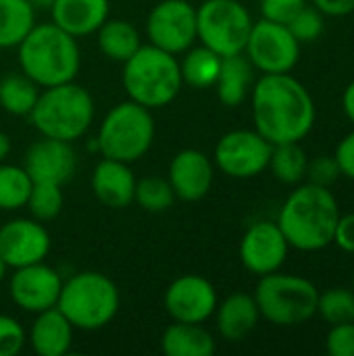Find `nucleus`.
Returning a JSON list of instances; mask_svg holds the SVG:
<instances>
[{"mask_svg":"<svg viewBox=\"0 0 354 356\" xmlns=\"http://www.w3.org/2000/svg\"><path fill=\"white\" fill-rule=\"evenodd\" d=\"M252 23L242 0H204L196 8V35L219 56L242 54Z\"/></svg>","mask_w":354,"mask_h":356,"instance_id":"9","label":"nucleus"},{"mask_svg":"<svg viewBox=\"0 0 354 356\" xmlns=\"http://www.w3.org/2000/svg\"><path fill=\"white\" fill-rule=\"evenodd\" d=\"M146 35L165 52L184 54L198 40L196 6L188 0H161L146 19Z\"/></svg>","mask_w":354,"mask_h":356,"instance_id":"12","label":"nucleus"},{"mask_svg":"<svg viewBox=\"0 0 354 356\" xmlns=\"http://www.w3.org/2000/svg\"><path fill=\"white\" fill-rule=\"evenodd\" d=\"M154 142V117L150 108L125 100L115 104L100 123L96 144L98 152L106 159L121 163L140 161Z\"/></svg>","mask_w":354,"mask_h":356,"instance_id":"8","label":"nucleus"},{"mask_svg":"<svg viewBox=\"0 0 354 356\" xmlns=\"http://www.w3.org/2000/svg\"><path fill=\"white\" fill-rule=\"evenodd\" d=\"M52 240L42 221L10 219L0 227V259L8 269L46 261Z\"/></svg>","mask_w":354,"mask_h":356,"instance_id":"16","label":"nucleus"},{"mask_svg":"<svg viewBox=\"0 0 354 356\" xmlns=\"http://www.w3.org/2000/svg\"><path fill=\"white\" fill-rule=\"evenodd\" d=\"M255 129L273 146L305 140L317 117L311 92L290 73H265L250 90Z\"/></svg>","mask_w":354,"mask_h":356,"instance_id":"1","label":"nucleus"},{"mask_svg":"<svg viewBox=\"0 0 354 356\" xmlns=\"http://www.w3.org/2000/svg\"><path fill=\"white\" fill-rule=\"evenodd\" d=\"M323 27H325V15L319 8L309 6V4H305L288 23V29L300 42V46L319 40V35L323 33Z\"/></svg>","mask_w":354,"mask_h":356,"instance_id":"34","label":"nucleus"},{"mask_svg":"<svg viewBox=\"0 0 354 356\" xmlns=\"http://www.w3.org/2000/svg\"><path fill=\"white\" fill-rule=\"evenodd\" d=\"M215 338L202 323L173 321L161 336V350L165 356H213Z\"/></svg>","mask_w":354,"mask_h":356,"instance_id":"23","label":"nucleus"},{"mask_svg":"<svg viewBox=\"0 0 354 356\" xmlns=\"http://www.w3.org/2000/svg\"><path fill=\"white\" fill-rule=\"evenodd\" d=\"M215 167L211 159L196 148L179 150L169 163V184L175 192V198L184 202L202 200L213 186Z\"/></svg>","mask_w":354,"mask_h":356,"instance_id":"18","label":"nucleus"},{"mask_svg":"<svg viewBox=\"0 0 354 356\" xmlns=\"http://www.w3.org/2000/svg\"><path fill=\"white\" fill-rule=\"evenodd\" d=\"M273 144L257 129H234L215 146L217 169L234 179H252L269 167Z\"/></svg>","mask_w":354,"mask_h":356,"instance_id":"11","label":"nucleus"},{"mask_svg":"<svg viewBox=\"0 0 354 356\" xmlns=\"http://www.w3.org/2000/svg\"><path fill=\"white\" fill-rule=\"evenodd\" d=\"M94 115L96 108L90 92L75 81H67L42 88L29 113V121L44 138L75 142L86 136Z\"/></svg>","mask_w":354,"mask_h":356,"instance_id":"4","label":"nucleus"},{"mask_svg":"<svg viewBox=\"0 0 354 356\" xmlns=\"http://www.w3.org/2000/svg\"><path fill=\"white\" fill-rule=\"evenodd\" d=\"M10 148H13V144H10L8 134H4V131L0 129V163H4V159L10 154Z\"/></svg>","mask_w":354,"mask_h":356,"instance_id":"43","label":"nucleus"},{"mask_svg":"<svg viewBox=\"0 0 354 356\" xmlns=\"http://www.w3.org/2000/svg\"><path fill=\"white\" fill-rule=\"evenodd\" d=\"M313 6L325 17H346L354 13V0H313Z\"/></svg>","mask_w":354,"mask_h":356,"instance_id":"41","label":"nucleus"},{"mask_svg":"<svg viewBox=\"0 0 354 356\" xmlns=\"http://www.w3.org/2000/svg\"><path fill=\"white\" fill-rule=\"evenodd\" d=\"M351 288H353V292H354V273H353V284H351Z\"/></svg>","mask_w":354,"mask_h":356,"instance_id":"45","label":"nucleus"},{"mask_svg":"<svg viewBox=\"0 0 354 356\" xmlns=\"http://www.w3.org/2000/svg\"><path fill=\"white\" fill-rule=\"evenodd\" d=\"M252 296L261 317L277 327H296L317 315V286L303 275L282 273V269L259 277Z\"/></svg>","mask_w":354,"mask_h":356,"instance_id":"7","label":"nucleus"},{"mask_svg":"<svg viewBox=\"0 0 354 356\" xmlns=\"http://www.w3.org/2000/svg\"><path fill=\"white\" fill-rule=\"evenodd\" d=\"M73 325L56 309H46L35 313V319L29 327L27 342L33 353L40 356H63L71 350L73 344Z\"/></svg>","mask_w":354,"mask_h":356,"instance_id":"22","label":"nucleus"},{"mask_svg":"<svg viewBox=\"0 0 354 356\" xmlns=\"http://www.w3.org/2000/svg\"><path fill=\"white\" fill-rule=\"evenodd\" d=\"M65 207V194L63 186L46 184V181H33L29 198L25 202V209L35 221H52L61 215Z\"/></svg>","mask_w":354,"mask_h":356,"instance_id":"32","label":"nucleus"},{"mask_svg":"<svg viewBox=\"0 0 354 356\" xmlns=\"http://www.w3.org/2000/svg\"><path fill=\"white\" fill-rule=\"evenodd\" d=\"M136 175L127 163L106 159L96 163L92 171V192L108 209H127L134 202Z\"/></svg>","mask_w":354,"mask_h":356,"instance_id":"19","label":"nucleus"},{"mask_svg":"<svg viewBox=\"0 0 354 356\" xmlns=\"http://www.w3.org/2000/svg\"><path fill=\"white\" fill-rule=\"evenodd\" d=\"M31 186L33 181L25 167L0 163V211L25 209Z\"/></svg>","mask_w":354,"mask_h":356,"instance_id":"30","label":"nucleus"},{"mask_svg":"<svg viewBox=\"0 0 354 356\" xmlns=\"http://www.w3.org/2000/svg\"><path fill=\"white\" fill-rule=\"evenodd\" d=\"M340 207L330 188L317 184H298L284 200L277 225L290 248L300 252H319L334 242V229L340 219Z\"/></svg>","mask_w":354,"mask_h":356,"instance_id":"2","label":"nucleus"},{"mask_svg":"<svg viewBox=\"0 0 354 356\" xmlns=\"http://www.w3.org/2000/svg\"><path fill=\"white\" fill-rule=\"evenodd\" d=\"M250 65L265 73H290L300 58V42L292 35L288 25L261 19L252 23L246 48Z\"/></svg>","mask_w":354,"mask_h":356,"instance_id":"10","label":"nucleus"},{"mask_svg":"<svg viewBox=\"0 0 354 356\" xmlns=\"http://www.w3.org/2000/svg\"><path fill=\"white\" fill-rule=\"evenodd\" d=\"M96 42L100 52L115 63H125L142 46L140 31L125 19H106L96 29Z\"/></svg>","mask_w":354,"mask_h":356,"instance_id":"25","label":"nucleus"},{"mask_svg":"<svg viewBox=\"0 0 354 356\" xmlns=\"http://www.w3.org/2000/svg\"><path fill=\"white\" fill-rule=\"evenodd\" d=\"M42 88L21 73H6L0 79V106L15 117H29Z\"/></svg>","mask_w":354,"mask_h":356,"instance_id":"28","label":"nucleus"},{"mask_svg":"<svg viewBox=\"0 0 354 356\" xmlns=\"http://www.w3.org/2000/svg\"><path fill=\"white\" fill-rule=\"evenodd\" d=\"M121 296L111 277L98 271H79L63 282L56 309L75 330L96 332L119 313Z\"/></svg>","mask_w":354,"mask_h":356,"instance_id":"6","label":"nucleus"},{"mask_svg":"<svg viewBox=\"0 0 354 356\" xmlns=\"http://www.w3.org/2000/svg\"><path fill=\"white\" fill-rule=\"evenodd\" d=\"M108 0H52V23L71 33L83 38L96 33V29L108 19Z\"/></svg>","mask_w":354,"mask_h":356,"instance_id":"21","label":"nucleus"},{"mask_svg":"<svg viewBox=\"0 0 354 356\" xmlns=\"http://www.w3.org/2000/svg\"><path fill=\"white\" fill-rule=\"evenodd\" d=\"M134 200L144 209L146 213H165L175 202V192L167 177L159 175H146L136 181Z\"/></svg>","mask_w":354,"mask_h":356,"instance_id":"31","label":"nucleus"},{"mask_svg":"<svg viewBox=\"0 0 354 356\" xmlns=\"http://www.w3.org/2000/svg\"><path fill=\"white\" fill-rule=\"evenodd\" d=\"M334 156L338 161L340 173L354 181V129L338 142Z\"/></svg>","mask_w":354,"mask_h":356,"instance_id":"39","label":"nucleus"},{"mask_svg":"<svg viewBox=\"0 0 354 356\" xmlns=\"http://www.w3.org/2000/svg\"><path fill=\"white\" fill-rule=\"evenodd\" d=\"M217 290L202 275H182L165 290V311L173 321L204 323L217 309Z\"/></svg>","mask_w":354,"mask_h":356,"instance_id":"15","label":"nucleus"},{"mask_svg":"<svg viewBox=\"0 0 354 356\" xmlns=\"http://www.w3.org/2000/svg\"><path fill=\"white\" fill-rule=\"evenodd\" d=\"M317 315L330 323H348L354 321V292L353 288H330L325 292H319L317 298Z\"/></svg>","mask_w":354,"mask_h":356,"instance_id":"33","label":"nucleus"},{"mask_svg":"<svg viewBox=\"0 0 354 356\" xmlns=\"http://www.w3.org/2000/svg\"><path fill=\"white\" fill-rule=\"evenodd\" d=\"M27 344L23 325L8 315H0V356H15Z\"/></svg>","mask_w":354,"mask_h":356,"instance_id":"35","label":"nucleus"},{"mask_svg":"<svg viewBox=\"0 0 354 356\" xmlns=\"http://www.w3.org/2000/svg\"><path fill=\"white\" fill-rule=\"evenodd\" d=\"M305 4L307 0H261V13L263 19L288 25Z\"/></svg>","mask_w":354,"mask_h":356,"instance_id":"38","label":"nucleus"},{"mask_svg":"<svg viewBox=\"0 0 354 356\" xmlns=\"http://www.w3.org/2000/svg\"><path fill=\"white\" fill-rule=\"evenodd\" d=\"M342 252L354 254V213L340 215L336 229H334V242Z\"/></svg>","mask_w":354,"mask_h":356,"instance_id":"40","label":"nucleus"},{"mask_svg":"<svg viewBox=\"0 0 354 356\" xmlns=\"http://www.w3.org/2000/svg\"><path fill=\"white\" fill-rule=\"evenodd\" d=\"M25 171L31 181H46L65 186L77 169V154L71 142L44 138L33 142L25 152Z\"/></svg>","mask_w":354,"mask_h":356,"instance_id":"17","label":"nucleus"},{"mask_svg":"<svg viewBox=\"0 0 354 356\" xmlns=\"http://www.w3.org/2000/svg\"><path fill=\"white\" fill-rule=\"evenodd\" d=\"M342 108H344V115L348 117V121L354 123V81H351V83L344 88V94H342Z\"/></svg>","mask_w":354,"mask_h":356,"instance_id":"42","label":"nucleus"},{"mask_svg":"<svg viewBox=\"0 0 354 356\" xmlns=\"http://www.w3.org/2000/svg\"><path fill=\"white\" fill-rule=\"evenodd\" d=\"M182 86L184 81L175 54L152 44H142L136 54L123 63V88L129 100L150 111L173 102Z\"/></svg>","mask_w":354,"mask_h":356,"instance_id":"5","label":"nucleus"},{"mask_svg":"<svg viewBox=\"0 0 354 356\" xmlns=\"http://www.w3.org/2000/svg\"><path fill=\"white\" fill-rule=\"evenodd\" d=\"M6 273H8V265L0 259V284H2V280L6 277Z\"/></svg>","mask_w":354,"mask_h":356,"instance_id":"44","label":"nucleus"},{"mask_svg":"<svg viewBox=\"0 0 354 356\" xmlns=\"http://www.w3.org/2000/svg\"><path fill=\"white\" fill-rule=\"evenodd\" d=\"M307 167H309V156L303 150L300 142H286L273 146L267 169H271L277 181L286 186H298L307 177Z\"/></svg>","mask_w":354,"mask_h":356,"instance_id":"29","label":"nucleus"},{"mask_svg":"<svg viewBox=\"0 0 354 356\" xmlns=\"http://www.w3.org/2000/svg\"><path fill=\"white\" fill-rule=\"evenodd\" d=\"M325 348L332 356H354V321L332 325L325 336Z\"/></svg>","mask_w":354,"mask_h":356,"instance_id":"37","label":"nucleus"},{"mask_svg":"<svg viewBox=\"0 0 354 356\" xmlns=\"http://www.w3.org/2000/svg\"><path fill=\"white\" fill-rule=\"evenodd\" d=\"M219 336L225 342H242L246 340L259 325L261 313L252 294L234 292L225 300L217 302L213 313Z\"/></svg>","mask_w":354,"mask_h":356,"instance_id":"20","label":"nucleus"},{"mask_svg":"<svg viewBox=\"0 0 354 356\" xmlns=\"http://www.w3.org/2000/svg\"><path fill=\"white\" fill-rule=\"evenodd\" d=\"M290 244L277 221L252 223L240 240V261L244 269L257 277L275 273L284 267Z\"/></svg>","mask_w":354,"mask_h":356,"instance_id":"13","label":"nucleus"},{"mask_svg":"<svg viewBox=\"0 0 354 356\" xmlns=\"http://www.w3.org/2000/svg\"><path fill=\"white\" fill-rule=\"evenodd\" d=\"M340 167H338V161L336 156H328V154H321V156H315L313 161H309V167H307V179L311 184H317V186H323V188H332L338 177H340Z\"/></svg>","mask_w":354,"mask_h":356,"instance_id":"36","label":"nucleus"},{"mask_svg":"<svg viewBox=\"0 0 354 356\" xmlns=\"http://www.w3.org/2000/svg\"><path fill=\"white\" fill-rule=\"evenodd\" d=\"M221 60H223V56H219L217 52H213L207 46L188 48L184 52V58L179 60L182 81L196 90L213 88L219 77Z\"/></svg>","mask_w":354,"mask_h":356,"instance_id":"26","label":"nucleus"},{"mask_svg":"<svg viewBox=\"0 0 354 356\" xmlns=\"http://www.w3.org/2000/svg\"><path fill=\"white\" fill-rule=\"evenodd\" d=\"M19 48V67L40 88L75 81L81 65L77 38L56 23H35Z\"/></svg>","mask_w":354,"mask_h":356,"instance_id":"3","label":"nucleus"},{"mask_svg":"<svg viewBox=\"0 0 354 356\" xmlns=\"http://www.w3.org/2000/svg\"><path fill=\"white\" fill-rule=\"evenodd\" d=\"M35 25L29 0H0V48H17Z\"/></svg>","mask_w":354,"mask_h":356,"instance_id":"27","label":"nucleus"},{"mask_svg":"<svg viewBox=\"0 0 354 356\" xmlns=\"http://www.w3.org/2000/svg\"><path fill=\"white\" fill-rule=\"evenodd\" d=\"M61 288H63V280L58 271L46 265L44 261L15 269L8 282L10 300L21 311L33 315L56 307Z\"/></svg>","mask_w":354,"mask_h":356,"instance_id":"14","label":"nucleus"},{"mask_svg":"<svg viewBox=\"0 0 354 356\" xmlns=\"http://www.w3.org/2000/svg\"><path fill=\"white\" fill-rule=\"evenodd\" d=\"M252 71L255 67L250 65L244 52L234 56H223L219 77L215 81L217 98L221 100V104L236 108L248 98L252 88Z\"/></svg>","mask_w":354,"mask_h":356,"instance_id":"24","label":"nucleus"}]
</instances>
